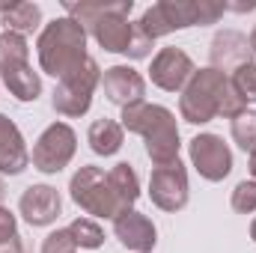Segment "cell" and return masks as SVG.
<instances>
[{
  "label": "cell",
  "mask_w": 256,
  "mask_h": 253,
  "mask_svg": "<svg viewBox=\"0 0 256 253\" xmlns=\"http://www.w3.org/2000/svg\"><path fill=\"white\" fill-rule=\"evenodd\" d=\"M248 104L244 98L236 92L232 80L218 72V68H200L194 72L191 80L185 84L182 90V98H179V114L185 122L191 126H202V122H212L214 116H230L236 120L238 114H244Z\"/></svg>",
  "instance_id": "cell-1"
},
{
  "label": "cell",
  "mask_w": 256,
  "mask_h": 253,
  "mask_svg": "<svg viewBox=\"0 0 256 253\" xmlns=\"http://www.w3.org/2000/svg\"><path fill=\"white\" fill-rule=\"evenodd\" d=\"M122 122V131H131V134H140L146 140V152L152 158L155 167H167L173 161H179V126H176V116L161 108V104H131L122 110L120 116Z\"/></svg>",
  "instance_id": "cell-2"
},
{
  "label": "cell",
  "mask_w": 256,
  "mask_h": 253,
  "mask_svg": "<svg viewBox=\"0 0 256 253\" xmlns=\"http://www.w3.org/2000/svg\"><path fill=\"white\" fill-rule=\"evenodd\" d=\"M36 54H39L42 72L60 80L90 60L86 57V30L68 15L54 18L51 24L42 27L39 39H36Z\"/></svg>",
  "instance_id": "cell-3"
},
{
  "label": "cell",
  "mask_w": 256,
  "mask_h": 253,
  "mask_svg": "<svg viewBox=\"0 0 256 253\" xmlns=\"http://www.w3.org/2000/svg\"><path fill=\"white\" fill-rule=\"evenodd\" d=\"M224 12L226 3L220 0H158L140 15L137 27L155 42L173 30H185L194 24H214Z\"/></svg>",
  "instance_id": "cell-4"
},
{
  "label": "cell",
  "mask_w": 256,
  "mask_h": 253,
  "mask_svg": "<svg viewBox=\"0 0 256 253\" xmlns=\"http://www.w3.org/2000/svg\"><path fill=\"white\" fill-rule=\"evenodd\" d=\"M0 78L18 102H36L42 92V78L30 66V45L21 33H0Z\"/></svg>",
  "instance_id": "cell-5"
},
{
  "label": "cell",
  "mask_w": 256,
  "mask_h": 253,
  "mask_svg": "<svg viewBox=\"0 0 256 253\" xmlns=\"http://www.w3.org/2000/svg\"><path fill=\"white\" fill-rule=\"evenodd\" d=\"M68 194L72 200L78 202V208H84L86 214H96V218H108V220H116L120 214H126V208L120 206L116 194L110 188V179L102 167L96 164H86L80 167L72 182H68Z\"/></svg>",
  "instance_id": "cell-6"
},
{
  "label": "cell",
  "mask_w": 256,
  "mask_h": 253,
  "mask_svg": "<svg viewBox=\"0 0 256 253\" xmlns=\"http://www.w3.org/2000/svg\"><path fill=\"white\" fill-rule=\"evenodd\" d=\"M102 80V68L96 60H86L80 68H74L72 74H66L54 86V110L60 116H84L92 104V92Z\"/></svg>",
  "instance_id": "cell-7"
},
{
  "label": "cell",
  "mask_w": 256,
  "mask_h": 253,
  "mask_svg": "<svg viewBox=\"0 0 256 253\" xmlns=\"http://www.w3.org/2000/svg\"><path fill=\"white\" fill-rule=\"evenodd\" d=\"M74 149H78V137H74L72 126L54 122V126H48L39 134V140H36V146L30 152V161H33L36 170L51 176V173H60L74 158Z\"/></svg>",
  "instance_id": "cell-8"
},
{
  "label": "cell",
  "mask_w": 256,
  "mask_h": 253,
  "mask_svg": "<svg viewBox=\"0 0 256 253\" xmlns=\"http://www.w3.org/2000/svg\"><path fill=\"white\" fill-rule=\"evenodd\" d=\"M194 170L208 182H224L232 173V152L218 134H196L188 143Z\"/></svg>",
  "instance_id": "cell-9"
},
{
  "label": "cell",
  "mask_w": 256,
  "mask_h": 253,
  "mask_svg": "<svg viewBox=\"0 0 256 253\" xmlns=\"http://www.w3.org/2000/svg\"><path fill=\"white\" fill-rule=\"evenodd\" d=\"M149 196L161 212H182L188 206V170L182 161L155 167L149 176Z\"/></svg>",
  "instance_id": "cell-10"
},
{
  "label": "cell",
  "mask_w": 256,
  "mask_h": 253,
  "mask_svg": "<svg viewBox=\"0 0 256 253\" xmlns=\"http://www.w3.org/2000/svg\"><path fill=\"white\" fill-rule=\"evenodd\" d=\"M196 72L191 63V57L182 51V48H161L155 57H152V68H149V78L158 90H167V92H179L185 90V84L191 80V74Z\"/></svg>",
  "instance_id": "cell-11"
},
{
  "label": "cell",
  "mask_w": 256,
  "mask_h": 253,
  "mask_svg": "<svg viewBox=\"0 0 256 253\" xmlns=\"http://www.w3.org/2000/svg\"><path fill=\"white\" fill-rule=\"evenodd\" d=\"M208 57H212V68L226 74V72H238L242 66L254 63V48H250V39L242 36L238 30H220L212 39Z\"/></svg>",
  "instance_id": "cell-12"
},
{
  "label": "cell",
  "mask_w": 256,
  "mask_h": 253,
  "mask_svg": "<svg viewBox=\"0 0 256 253\" xmlns=\"http://www.w3.org/2000/svg\"><path fill=\"white\" fill-rule=\"evenodd\" d=\"M18 212L30 226H51L63 212V200L51 185H30L18 200Z\"/></svg>",
  "instance_id": "cell-13"
},
{
  "label": "cell",
  "mask_w": 256,
  "mask_h": 253,
  "mask_svg": "<svg viewBox=\"0 0 256 253\" xmlns=\"http://www.w3.org/2000/svg\"><path fill=\"white\" fill-rule=\"evenodd\" d=\"M102 84H104V96L116 108H122V110L131 108V104H140L143 96H146V80L131 66H110V68H104Z\"/></svg>",
  "instance_id": "cell-14"
},
{
  "label": "cell",
  "mask_w": 256,
  "mask_h": 253,
  "mask_svg": "<svg viewBox=\"0 0 256 253\" xmlns=\"http://www.w3.org/2000/svg\"><path fill=\"white\" fill-rule=\"evenodd\" d=\"M114 232H116V238L126 244L131 253H152V248L158 244V230H155V224L146 218V214H140V212H126V214H120L116 220H114Z\"/></svg>",
  "instance_id": "cell-15"
},
{
  "label": "cell",
  "mask_w": 256,
  "mask_h": 253,
  "mask_svg": "<svg viewBox=\"0 0 256 253\" xmlns=\"http://www.w3.org/2000/svg\"><path fill=\"white\" fill-rule=\"evenodd\" d=\"M27 164L30 152L21 131L6 114H0V176H18L27 170Z\"/></svg>",
  "instance_id": "cell-16"
},
{
  "label": "cell",
  "mask_w": 256,
  "mask_h": 253,
  "mask_svg": "<svg viewBox=\"0 0 256 253\" xmlns=\"http://www.w3.org/2000/svg\"><path fill=\"white\" fill-rule=\"evenodd\" d=\"M0 21L6 24V30L27 36V33H33V30H39V24H42V9H39V3H27V0L9 3V6L0 3Z\"/></svg>",
  "instance_id": "cell-17"
},
{
  "label": "cell",
  "mask_w": 256,
  "mask_h": 253,
  "mask_svg": "<svg viewBox=\"0 0 256 253\" xmlns=\"http://www.w3.org/2000/svg\"><path fill=\"white\" fill-rule=\"evenodd\" d=\"M122 137H126V131L122 126L116 122V120H96L90 131H86V140H90V149L96 152V155H116L120 149H122Z\"/></svg>",
  "instance_id": "cell-18"
},
{
  "label": "cell",
  "mask_w": 256,
  "mask_h": 253,
  "mask_svg": "<svg viewBox=\"0 0 256 253\" xmlns=\"http://www.w3.org/2000/svg\"><path fill=\"white\" fill-rule=\"evenodd\" d=\"M108 179H110V188L116 194V200H120V206L131 212L134 208V202H137V196H140V179H137V173H134V167L122 161V164H114L110 170H108Z\"/></svg>",
  "instance_id": "cell-19"
},
{
  "label": "cell",
  "mask_w": 256,
  "mask_h": 253,
  "mask_svg": "<svg viewBox=\"0 0 256 253\" xmlns=\"http://www.w3.org/2000/svg\"><path fill=\"white\" fill-rule=\"evenodd\" d=\"M68 232H72V238H74L78 248L96 250V248L104 244V232H102V226H98L96 220H90V218H74V220L68 224Z\"/></svg>",
  "instance_id": "cell-20"
},
{
  "label": "cell",
  "mask_w": 256,
  "mask_h": 253,
  "mask_svg": "<svg viewBox=\"0 0 256 253\" xmlns=\"http://www.w3.org/2000/svg\"><path fill=\"white\" fill-rule=\"evenodd\" d=\"M232 140L238 143V149H244L248 155L256 152V110H244L232 120Z\"/></svg>",
  "instance_id": "cell-21"
},
{
  "label": "cell",
  "mask_w": 256,
  "mask_h": 253,
  "mask_svg": "<svg viewBox=\"0 0 256 253\" xmlns=\"http://www.w3.org/2000/svg\"><path fill=\"white\" fill-rule=\"evenodd\" d=\"M232 86H236V92L244 98V104L248 102H256V63L250 66H242L238 72H232Z\"/></svg>",
  "instance_id": "cell-22"
},
{
  "label": "cell",
  "mask_w": 256,
  "mask_h": 253,
  "mask_svg": "<svg viewBox=\"0 0 256 253\" xmlns=\"http://www.w3.org/2000/svg\"><path fill=\"white\" fill-rule=\"evenodd\" d=\"M232 208L238 214H250L256 212V179H244L232 190Z\"/></svg>",
  "instance_id": "cell-23"
},
{
  "label": "cell",
  "mask_w": 256,
  "mask_h": 253,
  "mask_svg": "<svg viewBox=\"0 0 256 253\" xmlns=\"http://www.w3.org/2000/svg\"><path fill=\"white\" fill-rule=\"evenodd\" d=\"M42 253H78V244H74L68 226H66V230L48 232V238L42 242Z\"/></svg>",
  "instance_id": "cell-24"
},
{
  "label": "cell",
  "mask_w": 256,
  "mask_h": 253,
  "mask_svg": "<svg viewBox=\"0 0 256 253\" xmlns=\"http://www.w3.org/2000/svg\"><path fill=\"white\" fill-rule=\"evenodd\" d=\"M12 238H18V220L9 208L0 206V242H12Z\"/></svg>",
  "instance_id": "cell-25"
},
{
  "label": "cell",
  "mask_w": 256,
  "mask_h": 253,
  "mask_svg": "<svg viewBox=\"0 0 256 253\" xmlns=\"http://www.w3.org/2000/svg\"><path fill=\"white\" fill-rule=\"evenodd\" d=\"M0 253H24V248H21V238H12V242H0Z\"/></svg>",
  "instance_id": "cell-26"
},
{
  "label": "cell",
  "mask_w": 256,
  "mask_h": 253,
  "mask_svg": "<svg viewBox=\"0 0 256 253\" xmlns=\"http://www.w3.org/2000/svg\"><path fill=\"white\" fill-rule=\"evenodd\" d=\"M250 176H254V179H256V152H254V155H250Z\"/></svg>",
  "instance_id": "cell-27"
},
{
  "label": "cell",
  "mask_w": 256,
  "mask_h": 253,
  "mask_svg": "<svg viewBox=\"0 0 256 253\" xmlns=\"http://www.w3.org/2000/svg\"><path fill=\"white\" fill-rule=\"evenodd\" d=\"M3 196H6V182H3V176H0V202H3Z\"/></svg>",
  "instance_id": "cell-28"
},
{
  "label": "cell",
  "mask_w": 256,
  "mask_h": 253,
  "mask_svg": "<svg viewBox=\"0 0 256 253\" xmlns=\"http://www.w3.org/2000/svg\"><path fill=\"white\" fill-rule=\"evenodd\" d=\"M250 48H254V54H256V27H254V33H250Z\"/></svg>",
  "instance_id": "cell-29"
},
{
  "label": "cell",
  "mask_w": 256,
  "mask_h": 253,
  "mask_svg": "<svg viewBox=\"0 0 256 253\" xmlns=\"http://www.w3.org/2000/svg\"><path fill=\"white\" fill-rule=\"evenodd\" d=\"M250 238L256 242V218H254V224H250Z\"/></svg>",
  "instance_id": "cell-30"
}]
</instances>
